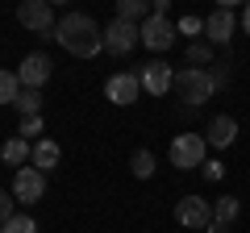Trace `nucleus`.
Listing matches in <instances>:
<instances>
[{"instance_id": "obj_17", "label": "nucleus", "mask_w": 250, "mask_h": 233, "mask_svg": "<svg viewBox=\"0 0 250 233\" xmlns=\"http://www.w3.org/2000/svg\"><path fill=\"white\" fill-rule=\"evenodd\" d=\"M188 67H196V71H208L213 67V46L208 42H188Z\"/></svg>"}, {"instance_id": "obj_23", "label": "nucleus", "mask_w": 250, "mask_h": 233, "mask_svg": "<svg viewBox=\"0 0 250 233\" xmlns=\"http://www.w3.org/2000/svg\"><path fill=\"white\" fill-rule=\"evenodd\" d=\"M0 233H38V221L29 213H17L9 225H0Z\"/></svg>"}, {"instance_id": "obj_5", "label": "nucleus", "mask_w": 250, "mask_h": 233, "mask_svg": "<svg viewBox=\"0 0 250 233\" xmlns=\"http://www.w3.org/2000/svg\"><path fill=\"white\" fill-rule=\"evenodd\" d=\"M104 96L113 100L117 108H129L138 96H142V75H138V71H117V75H108V79H104Z\"/></svg>"}, {"instance_id": "obj_28", "label": "nucleus", "mask_w": 250, "mask_h": 233, "mask_svg": "<svg viewBox=\"0 0 250 233\" xmlns=\"http://www.w3.org/2000/svg\"><path fill=\"white\" fill-rule=\"evenodd\" d=\"M205 233H229V225H221V221H213V225H208Z\"/></svg>"}, {"instance_id": "obj_25", "label": "nucleus", "mask_w": 250, "mask_h": 233, "mask_svg": "<svg viewBox=\"0 0 250 233\" xmlns=\"http://www.w3.org/2000/svg\"><path fill=\"white\" fill-rule=\"evenodd\" d=\"M208 75H213V83H217V88H225V83H229V58H225V54H221V58H213Z\"/></svg>"}, {"instance_id": "obj_10", "label": "nucleus", "mask_w": 250, "mask_h": 233, "mask_svg": "<svg viewBox=\"0 0 250 233\" xmlns=\"http://www.w3.org/2000/svg\"><path fill=\"white\" fill-rule=\"evenodd\" d=\"M238 34V17H233V9H213L205 17V38H208V46H229V38Z\"/></svg>"}, {"instance_id": "obj_20", "label": "nucleus", "mask_w": 250, "mask_h": 233, "mask_svg": "<svg viewBox=\"0 0 250 233\" xmlns=\"http://www.w3.org/2000/svg\"><path fill=\"white\" fill-rule=\"evenodd\" d=\"M17 96H21L17 71H0V104H17Z\"/></svg>"}, {"instance_id": "obj_9", "label": "nucleus", "mask_w": 250, "mask_h": 233, "mask_svg": "<svg viewBox=\"0 0 250 233\" xmlns=\"http://www.w3.org/2000/svg\"><path fill=\"white\" fill-rule=\"evenodd\" d=\"M42 196H46V175L38 167H21L17 175H13V200H21V204H38Z\"/></svg>"}, {"instance_id": "obj_3", "label": "nucleus", "mask_w": 250, "mask_h": 233, "mask_svg": "<svg viewBox=\"0 0 250 233\" xmlns=\"http://www.w3.org/2000/svg\"><path fill=\"white\" fill-rule=\"evenodd\" d=\"M205 154H208L205 134H175V137H171V167H175V171L205 167Z\"/></svg>"}, {"instance_id": "obj_16", "label": "nucleus", "mask_w": 250, "mask_h": 233, "mask_svg": "<svg viewBox=\"0 0 250 233\" xmlns=\"http://www.w3.org/2000/svg\"><path fill=\"white\" fill-rule=\"evenodd\" d=\"M238 216H242V200H238V196H217V200H213V221L233 225Z\"/></svg>"}, {"instance_id": "obj_29", "label": "nucleus", "mask_w": 250, "mask_h": 233, "mask_svg": "<svg viewBox=\"0 0 250 233\" xmlns=\"http://www.w3.org/2000/svg\"><path fill=\"white\" fill-rule=\"evenodd\" d=\"M242 29H246V34H250V4H246V9H242Z\"/></svg>"}, {"instance_id": "obj_1", "label": "nucleus", "mask_w": 250, "mask_h": 233, "mask_svg": "<svg viewBox=\"0 0 250 233\" xmlns=\"http://www.w3.org/2000/svg\"><path fill=\"white\" fill-rule=\"evenodd\" d=\"M54 42L75 58H96L104 50V29L88 17V13H62L54 25Z\"/></svg>"}, {"instance_id": "obj_14", "label": "nucleus", "mask_w": 250, "mask_h": 233, "mask_svg": "<svg viewBox=\"0 0 250 233\" xmlns=\"http://www.w3.org/2000/svg\"><path fill=\"white\" fill-rule=\"evenodd\" d=\"M59 158H62L59 142H50V137H42V142H34V158H29V162H34V167L42 171V175H46V171H54V167H59Z\"/></svg>"}, {"instance_id": "obj_24", "label": "nucleus", "mask_w": 250, "mask_h": 233, "mask_svg": "<svg viewBox=\"0 0 250 233\" xmlns=\"http://www.w3.org/2000/svg\"><path fill=\"white\" fill-rule=\"evenodd\" d=\"M179 34H188L192 42H200V34H205V17H196V13L179 17Z\"/></svg>"}, {"instance_id": "obj_15", "label": "nucleus", "mask_w": 250, "mask_h": 233, "mask_svg": "<svg viewBox=\"0 0 250 233\" xmlns=\"http://www.w3.org/2000/svg\"><path fill=\"white\" fill-rule=\"evenodd\" d=\"M0 158L9 162V167H17V171H21L29 158H34V146H29L25 137H9V142L0 146Z\"/></svg>"}, {"instance_id": "obj_11", "label": "nucleus", "mask_w": 250, "mask_h": 233, "mask_svg": "<svg viewBox=\"0 0 250 233\" xmlns=\"http://www.w3.org/2000/svg\"><path fill=\"white\" fill-rule=\"evenodd\" d=\"M50 58H46L42 50H34V54H25L21 58V67H17V79H21V88H34V92H42V83L50 79Z\"/></svg>"}, {"instance_id": "obj_12", "label": "nucleus", "mask_w": 250, "mask_h": 233, "mask_svg": "<svg viewBox=\"0 0 250 233\" xmlns=\"http://www.w3.org/2000/svg\"><path fill=\"white\" fill-rule=\"evenodd\" d=\"M138 75H142V88L150 92V96H167L171 83H175V67L163 63V58H150V63H146Z\"/></svg>"}, {"instance_id": "obj_19", "label": "nucleus", "mask_w": 250, "mask_h": 233, "mask_svg": "<svg viewBox=\"0 0 250 233\" xmlns=\"http://www.w3.org/2000/svg\"><path fill=\"white\" fill-rule=\"evenodd\" d=\"M117 17H121V21H134V25H142L150 13H146V0H117Z\"/></svg>"}, {"instance_id": "obj_18", "label": "nucleus", "mask_w": 250, "mask_h": 233, "mask_svg": "<svg viewBox=\"0 0 250 233\" xmlns=\"http://www.w3.org/2000/svg\"><path fill=\"white\" fill-rule=\"evenodd\" d=\"M17 108L21 116H42V92H34V88H21V96H17Z\"/></svg>"}, {"instance_id": "obj_6", "label": "nucleus", "mask_w": 250, "mask_h": 233, "mask_svg": "<svg viewBox=\"0 0 250 233\" xmlns=\"http://www.w3.org/2000/svg\"><path fill=\"white\" fill-rule=\"evenodd\" d=\"M138 42H142V25L121 21V17L108 21V29H104V50H108V54H129Z\"/></svg>"}, {"instance_id": "obj_7", "label": "nucleus", "mask_w": 250, "mask_h": 233, "mask_svg": "<svg viewBox=\"0 0 250 233\" xmlns=\"http://www.w3.org/2000/svg\"><path fill=\"white\" fill-rule=\"evenodd\" d=\"M175 221L184 225V229H208V225H213V204H208L205 196H184L175 204Z\"/></svg>"}, {"instance_id": "obj_2", "label": "nucleus", "mask_w": 250, "mask_h": 233, "mask_svg": "<svg viewBox=\"0 0 250 233\" xmlns=\"http://www.w3.org/2000/svg\"><path fill=\"white\" fill-rule=\"evenodd\" d=\"M175 96L184 100L188 108H200V104H208L213 100V92H217V83H213V75L208 71H196V67H184V71H175Z\"/></svg>"}, {"instance_id": "obj_13", "label": "nucleus", "mask_w": 250, "mask_h": 233, "mask_svg": "<svg viewBox=\"0 0 250 233\" xmlns=\"http://www.w3.org/2000/svg\"><path fill=\"white\" fill-rule=\"evenodd\" d=\"M233 137H238V121H233L229 113H217L213 121H208V129H205V142H208V146H217V150L233 146Z\"/></svg>"}, {"instance_id": "obj_27", "label": "nucleus", "mask_w": 250, "mask_h": 233, "mask_svg": "<svg viewBox=\"0 0 250 233\" xmlns=\"http://www.w3.org/2000/svg\"><path fill=\"white\" fill-rule=\"evenodd\" d=\"M13 216H17V213H13V200H9V192L0 188V225H9Z\"/></svg>"}, {"instance_id": "obj_26", "label": "nucleus", "mask_w": 250, "mask_h": 233, "mask_svg": "<svg viewBox=\"0 0 250 233\" xmlns=\"http://www.w3.org/2000/svg\"><path fill=\"white\" fill-rule=\"evenodd\" d=\"M200 171H205V179H213V183H217V179H225V162H217V158H208Z\"/></svg>"}, {"instance_id": "obj_8", "label": "nucleus", "mask_w": 250, "mask_h": 233, "mask_svg": "<svg viewBox=\"0 0 250 233\" xmlns=\"http://www.w3.org/2000/svg\"><path fill=\"white\" fill-rule=\"evenodd\" d=\"M142 46L146 50H154V54H163V50H171L175 46V25H171V17H146L142 21Z\"/></svg>"}, {"instance_id": "obj_22", "label": "nucleus", "mask_w": 250, "mask_h": 233, "mask_svg": "<svg viewBox=\"0 0 250 233\" xmlns=\"http://www.w3.org/2000/svg\"><path fill=\"white\" fill-rule=\"evenodd\" d=\"M129 171H134L138 179H150V175H154V154H150V150H134V158H129Z\"/></svg>"}, {"instance_id": "obj_21", "label": "nucleus", "mask_w": 250, "mask_h": 233, "mask_svg": "<svg viewBox=\"0 0 250 233\" xmlns=\"http://www.w3.org/2000/svg\"><path fill=\"white\" fill-rule=\"evenodd\" d=\"M42 134H46V121H42V116H21L17 137H25V142H42Z\"/></svg>"}, {"instance_id": "obj_4", "label": "nucleus", "mask_w": 250, "mask_h": 233, "mask_svg": "<svg viewBox=\"0 0 250 233\" xmlns=\"http://www.w3.org/2000/svg\"><path fill=\"white\" fill-rule=\"evenodd\" d=\"M17 21L29 29V34H38V38H54V25H59V21H54V9L46 4V0H25V4L17 9Z\"/></svg>"}]
</instances>
